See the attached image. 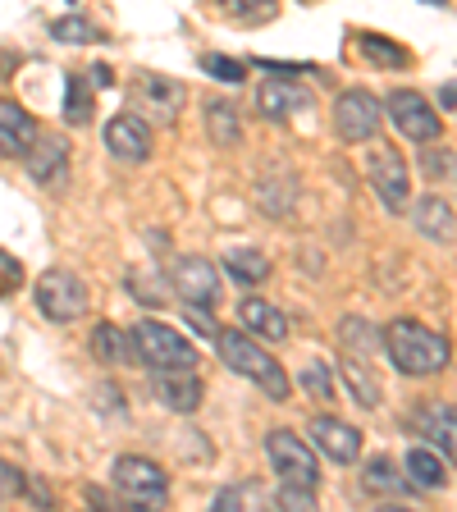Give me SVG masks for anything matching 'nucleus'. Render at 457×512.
Segmentation results:
<instances>
[{
	"mask_svg": "<svg viewBox=\"0 0 457 512\" xmlns=\"http://www.w3.org/2000/svg\"><path fill=\"white\" fill-rule=\"evenodd\" d=\"M416 430L430 448H439L448 462H457V407L448 403H421L416 407Z\"/></svg>",
	"mask_w": 457,
	"mask_h": 512,
	"instance_id": "obj_16",
	"label": "nucleus"
},
{
	"mask_svg": "<svg viewBox=\"0 0 457 512\" xmlns=\"http://www.w3.org/2000/svg\"><path fill=\"white\" fill-rule=\"evenodd\" d=\"M32 298H37V311H42L46 320L69 325V320L87 316L92 293H87V284L74 275V270H46V275L37 279V288H32Z\"/></svg>",
	"mask_w": 457,
	"mask_h": 512,
	"instance_id": "obj_4",
	"label": "nucleus"
},
{
	"mask_svg": "<svg viewBox=\"0 0 457 512\" xmlns=\"http://www.w3.org/2000/svg\"><path fill=\"white\" fill-rule=\"evenodd\" d=\"M384 352H389V362L403 375H439L448 366V357H453L444 334L407 316L384 325Z\"/></svg>",
	"mask_w": 457,
	"mask_h": 512,
	"instance_id": "obj_1",
	"label": "nucleus"
},
{
	"mask_svg": "<svg viewBox=\"0 0 457 512\" xmlns=\"http://www.w3.org/2000/svg\"><path fill=\"white\" fill-rule=\"evenodd\" d=\"M275 503H279V508H293V512L316 508V490H311V485H284V480H279Z\"/></svg>",
	"mask_w": 457,
	"mask_h": 512,
	"instance_id": "obj_36",
	"label": "nucleus"
},
{
	"mask_svg": "<svg viewBox=\"0 0 457 512\" xmlns=\"http://www.w3.org/2000/svg\"><path fill=\"white\" fill-rule=\"evenodd\" d=\"M256 106H261L266 119H288V115H302V110L311 106V92L302 83H288V78L270 74L266 83H261V92H256Z\"/></svg>",
	"mask_w": 457,
	"mask_h": 512,
	"instance_id": "obj_17",
	"label": "nucleus"
},
{
	"mask_svg": "<svg viewBox=\"0 0 457 512\" xmlns=\"http://www.w3.org/2000/svg\"><path fill=\"white\" fill-rule=\"evenodd\" d=\"M151 124L138 115V110H124V115H115L106 124V151L115 160H124V165H142V160L151 156Z\"/></svg>",
	"mask_w": 457,
	"mask_h": 512,
	"instance_id": "obj_11",
	"label": "nucleus"
},
{
	"mask_svg": "<svg viewBox=\"0 0 457 512\" xmlns=\"http://www.w3.org/2000/svg\"><path fill=\"white\" fill-rule=\"evenodd\" d=\"M51 37H55V42H92V37H101V32L92 28V19L69 14V19H55L51 23Z\"/></svg>",
	"mask_w": 457,
	"mask_h": 512,
	"instance_id": "obj_34",
	"label": "nucleus"
},
{
	"mask_svg": "<svg viewBox=\"0 0 457 512\" xmlns=\"http://www.w3.org/2000/svg\"><path fill=\"white\" fill-rule=\"evenodd\" d=\"M124 288L142 302V307H165V293H170V288H165V275H160V270H128Z\"/></svg>",
	"mask_w": 457,
	"mask_h": 512,
	"instance_id": "obj_30",
	"label": "nucleus"
},
{
	"mask_svg": "<svg viewBox=\"0 0 457 512\" xmlns=\"http://www.w3.org/2000/svg\"><path fill=\"white\" fill-rule=\"evenodd\" d=\"M366 174H371V188L384 202V211H403L407 197H412V179H407V165H403V156H398V147L375 151Z\"/></svg>",
	"mask_w": 457,
	"mask_h": 512,
	"instance_id": "obj_10",
	"label": "nucleus"
},
{
	"mask_svg": "<svg viewBox=\"0 0 457 512\" xmlns=\"http://www.w3.org/2000/svg\"><path fill=\"white\" fill-rule=\"evenodd\" d=\"M339 339H343V348H348V357H357V362L384 348V339L375 334L371 320H357V316H348V320L339 325Z\"/></svg>",
	"mask_w": 457,
	"mask_h": 512,
	"instance_id": "obj_26",
	"label": "nucleus"
},
{
	"mask_svg": "<svg viewBox=\"0 0 457 512\" xmlns=\"http://www.w3.org/2000/svg\"><path fill=\"white\" fill-rule=\"evenodd\" d=\"M224 270H229L238 284H266L270 279V256L256 252V247H234V252H224Z\"/></svg>",
	"mask_w": 457,
	"mask_h": 512,
	"instance_id": "obj_25",
	"label": "nucleus"
},
{
	"mask_svg": "<svg viewBox=\"0 0 457 512\" xmlns=\"http://www.w3.org/2000/svg\"><path fill=\"white\" fill-rule=\"evenodd\" d=\"M133 343H138V362H147L151 371H192L197 366V348L165 320H138Z\"/></svg>",
	"mask_w": 457,
	"mask_h": 512,
	"instance_id": "obj_3",
	"label": "nucleus"
},
{
	"mask_svg": "<svg viewBox=\"0 0 457 512\" xmlns=\"http://www.w3.org/2000/svg\"><path fill=\"white\" fill-rule=\"evenodd\" d=\"M311 444L325 458L343 462V467H352V462L362 458V430L339 421V416H311Z\"/></svg>",
	"mask_w": 457,
	"mask_h": 512,
	"instance_id": "obj_13",
	"label": "nucleus"
},
{
	"mask_svg": "<svg viewBox=\"0 0 457 512\" xmlns=\"http://www.w3.org/2000/svg\"><path fill=\"white\" fill-rule=\"evenodd\" d=\"M238 325H243L252 339H270V343L288 339V316L266 298H243V307H238Z\"/></svg>",
	"mask_w": 457,
	"mask_h": 512,
	"instance_id": "obj_19",
	"label": "nucleus"
},
{
	"mask_svg": "<svg viewBox=\"0 0 457 512\" xmlns=\"http://www.w3.org/2000/svg\"><path fill=\"white\" fill-rule=\"evenodd\" d=\"M266 458H270V471H275L284 485H311V490H316L320 467H316V453H311V444L302 435H293V430H270Z\"/></svg>",
	"mask_w": 457,
	"mask_h": 512,
	"instance_id": "obj_6",
	"label": "nucleus"
},
{
	"mask_svg": "<svg viewBox=\"0 0 457 512\" xmlns=\"http://www.w3.org/2000/svg\"><path fill=\"white\" fill-rule=\"evenodd\" d=\"M110 480H115V490L124 494V499L138 503V512H151V508H160V503L170 499V476H165L151 458H133V453H124V458H115Z\"/></svg>",
	"mask_w": 457,
	"mask_h": 512,
	"instance_id": "obj_5",
	"label": "nucleus"
},
{
	"mask_svg": "<svg viewBox=\"0 0 457 512\" xmlns=\"http://www.w3.org/2000/svg\"><path fill=\"white\" fill-rule=\"evenodd\" d=\"M256 69H266V74H275V78H298V74H307V69H316V64H293V60H256Z\"/></svg>",
	"mask_w": 457,
	"mask_h": 512,
	"instance_id": "obj_41",
	"label": "nucleus"
},
{
	"mask_svg": "<svg viewBox=\"0 0 457 512\" xmlns=\"http://www.w3.org/2000/svg\"><path fill=\"white\" fill-rule=\"evenodd\" d=\"M23 485H28V476H23L19 467H10V462H0V503L23 494Z\"/></svg>",
	"mask_w": 457,
	"mask_h": 512,
	"instance_id": "obj_40",
	"label": "nucleus"
},
{
	"mask_svg": "<svg viewBox=\"0 0 457 512\" xmlns=\"http://www.w3.org/2000/svg\"><path fill=\"white\" fill-rule=\"evenodd\" d=\"M407 480L416 490H444L448 485V462L439 448L430 444H412L407 448Z\"/></svg>",
	"mask_w": 457,
	"mask_h": 512,
	"instance_id": "obj_21",
	"label": "nucleus"
},
{
	"mask_svg": "<svg viewBox=\"0 0 457 512\" xmlns=\"http://www.w3.org/2000/svg\"><path fill=\"white\" fill-rule=\"evenodd\" d=\"M128 96H133V106H138L142 119H156V124H174V119H179L183 87L174 83V78L142 69V74H133V83H128Z\"/></svg>",
	"mask_w": 457,
	"mask_h": 512,
	"instance_id": "obj_7",
	"label": "nucleus"
},
{
	"mask_svg": "<svg viewBox=\"0 0 457 512\" xmlns=\"http://www.w3.org/2000/svg\"><path fill=\"white\" fill-rule=\"evenodd\" d=\"M206 133H211L215 147H238V142H243L238 106H229V101H206Z\"/></svg>",
	"mask_w": 457,
	"mask_h": 512,
	"instance_id": "obj_23",
	"label": "nucleus"
},
{
	"mask_svg": "<svg viewBox=\"0 0 457 512\" xmlns=\"http://www.w3.org/2000/svg\"><path fill=\"white\" fill-rule=\"evenodd\" d=\"M412 220H416V229L426 238H435V243H453L457 238V211L444 202V197H421Z\"/></svg>",
	"mask_w": 457,
	"mask_h": 512,
	"instance_id": "obj_22",
	"label": "nucleus"
},
{
	"mask_svg": "<svg viewBox=\"0 0 457 512\" xmlns=\"http://www.w3.org/2000/svg\"><path fill=\"white\" fill-rule=\"evenodd\" d=\"M19 284H23V266H19V256H10L5 247H0V298H5V293H14Z\"/></svg>",
	"mask_w": 457,
	"mask_h": 512,
	"instance_id": "obj_38",
	"label": "nucleus"
},
{
	"mask_svg": "<svg viewBox=\"0 0 457 512\" xmlns=\"http://www.w3.org/2000/svg\"><path fill=\"white\" fill-rule=\"evenodd\" d=\"M229 508H270V490L261 480H243V485H229V490L215 494V512Z\"/></svg>",
	"mask_w": 457,
	"mask_h": 512,
	"instance_id": "obj_28",
	"label": "nucleus"
},
{
	"mask_svg": "<svg viewBox=\"0 0 457 512\" xmlns=\"http://www.w3.org/2000/svg\"><path fill=\"white\" fill-rule=\"evenodd\" d=\"M343 380H348L352 398H357V407H380V384L366 375V366L357 362V357H348L343 362Z\"/></svg>",
	"mask_w": 457,
	"mask_h": 512,
	"instance_id": "obj_31",
	"label": "nucleus"
},
{
	"mask_svg": "<svg viewBox=\"0 0 457 512\" xmlns=\"http://www.w3.org/2000/svg\"><path fill=\"white\" fill-rule=\"evenodd\" d=\"M384 119V101L366 87H348L339 96V106H334V128H339L343 142H371L375 128Z\"/></svg>",
	"mask_w": 457,
	"mask_h": 512,
	"instance_id": "obj_8",
	"label": "nucleus"
},
{
	"mask_svg": "<svg viewBox=\"0 0 457 512\" xmlns=\"http://www.w3.org/2000/svg\"><path fill=\"white\" fill-rule=\"evenodd\" d=\"M298 384H302V389H307L311 398H320V403H330V398H334V380H330V366L320 362V357H311V362L302 366Z\"/></svg>",
	"mask_w": 457,
	"mask_h": 512,
	"instance_id": "obj_32",
	"label": "nucleus"
},
{
	"mask_svg": "<svg viewBox=\"0 0 457 512\" xmlns=\"http://www.w3.org/2000/svg\"><path fill=\"white\" fill-rule=\"evenodd\" d=\"M183 320L192 325V334H202V339H215L220 334V325L211 320V307H197V302H188V311H183Z\"/></svg>",
	"mask_w": 457,
	"mask_h": 512,
	"instance_id": "obj_37",
	"label": "nucleus"
},
{
	"mask_svg": "<svg viewBox=\"0 0 457 512\" xmlns=\"http://www.w3.org/2000/svg\"><path fill=\"white\" fill-rule=\"evenodd\" d=\"M151 394H156V403L165 407V412H197L202 407V380L192 371H156L151 375Z\"/></svg>",
	"mask_w": 457,
	"mask_h": 512,
	"instance_id": "obj_15",
	"label": "nucleus"
},
{
	"mask_svg": "<svg viewBox=\"0 0 457 512\" xmlns=\"http://www.w3.org/2000/svg\"><path fill=\"white\" fill-rule=\"evenodd\" d=\"M384 110H389V119L403 128V138H412V142H439V133H444L435 106H430L421 92H412V87H398V92H389Z\"/></svg>",
	"mask_w": 457,
	"mask_h": 512,
	"instance_id": "obj_9",
	"label": "nucleus"
},
{
	"mask_svg": "<svg viewBox=\"0 0 457 512\" xmlns=\"http://www.w3.org/2000/svg\"><path fill=\"white\" fill-rule=\"evenodd\" d=\"M215 348H220V362L229 366V371H238V375H247L252 384H261L275 403H284L288 398V389H293V380H288V371L270 357L261 343L252 339V334L243 330V325H234V330H220L215 334Z\"/></svg>",
	"mask_w": 457,
	"mask_h": 512,
	"instance_id": "obj_2",
	"label": "nucleus"
},
{
	"mask_svg": "<svg viewBox=\"0 0 457 512\" xmlns=\"http://www.w3.org/2000/svg\"><path fill=\"white\" fill-rule=\"evenodd\" d=\"M362 485H366L371 494H394V499H403V494H412V490H416V485H412L407 476H398V467H394L389 458H384V453H380V458L366 462Z\"/></svg>",
	"mask_w": 457,
	"mask_h": 512,
	"instance_id": "obj_24",
	"label": "nucleus"
},
{
	"mask_svg": "<svg viewBox=\"0 0 457 512\" xmlns=\"http://www.w3.org/2000/svg\"><path fill=\"white\" fill-rule=\"evenodd\" d=\"M202 69L211 78H220V83H243L247 78V64L234 60V55H202Z\"/></svg>",
	"mask_w": 457,
	"mask_h": 512,
	"instance_id": "obj_35",
	"label": "nucleus"
},
{
	"mask_svg": "<svg viewBox=\"0 0 457 512\" xmlns=\"http://www.w3.org/2000/svg\"><path fill=\"white\" fill-rule=\"evenodd\" d=\"M96 407H101L106 416H124V403H119L115 384H96Z\"/></svg>",
	"mask_w": 457,
	"mask_h": 512,
	"instance_id": "obj_42",
	"label": "nucleus"
},
{
	"mask_svg": "<svg viewBox=\"0 0 457 512\" xmlns=\"http://www.w3.org/2000/svg\"><path fill=\"white\" fill-rule=\"evenodd\" d=\"M170 288L183 302H197V307H211L220 298V270L206 261V256H179L170 270Z\"/></svg>",
	"mask_w": 457,
	"mask_h": 512,
	"instance_id": "obj_12",
	"label": "nucleus"
},
{
	"mask_svg": "<svg viewBox=\"0 0 457 512\" xmlns=\"http://www.w3.org/2000/svg\"><path fill=\"white\" fill-rule=\"evenodd\" d=\"M357 46H362V55H366V60L384 64V69H407V64H412V55H407V46L389 42V37H375V32H362V37H357Z\"/></svg>",
	"mask_w": 457,
	"mask_h": 512,
	"instance_id": "obj_29",
	"label": "nucleus"
},
{
	"mask_svg": "<svg viewBox=\"0 0 457 512\" xmlns=\"http://www.w3.org/2000/svg\"><path fill=\"white\" fill-rule=\"evenodd\" d=\"M92 119V83L83 74L64 78V124H87Z\"/></svg>",
	"mask_w": 457,
	"mask_h": 512,
	"instance_id": "obj_27",
	"label": "nucleus"
},
{
	"mask_svg": "<svg viewBox=\"0 0 457 512\" xmlns=\"http://www.w3.org/2000/svg\"><path fill=\"white\" fill-rule=\"evenodd\" d=\"M92 357L96 362H106V366H133L138 362V343H133L128 330L101 320V325H92Z\"/></svg>",
	"mask_w": 457,
	"mask_h": 512,
	"instance_id": "obj_20",
	"label": "nucleus"
},
{
	"mask_svg": "<svg viewBox=\"0 0 457 512\" xmlns=\"http://www.w3.org/2000/svg\"><path fill=\"white\" fill-rule=\"evenodd\" d=\"M421 165H426L430 179H457V156L453 151H430Z\"/></svg>",
	"mask_w": 457,
	"mask_h": 512,
	"instance_id": "obj_39",
	"label": "nucleus"
},
{
	"mask_svg": "<svg viewBox=\"0 0 457 512\" xmlns=\"http://www.w3.org/2000/svg\"><path fill=\"white\" fill-rule=\"evenodd\" d=\"M426 5H448V0H426Z\"/></svg>",
	"mask_w": 457,
	"mask_h": 512,
	"instance_id": "obj_43",
	"label": "nucleus"
},
{
	"mask_svg": "<svg viewBox=\"0 0 457 512\" xmlns=\"http://www.w3.org/2000/svg\"><path fill=\"white\" fill-rule=\"evenodd\" d=\"M32 138H37V119H32L19 101H0V156L23 160Z\"/></svg>",
	"mask_w": 457,
	"mask_h": 512,
	"instance_id": "obj_18",
	"label": "nucleus"
},
{
	"mask_svg": "<svg viewBox=\"0 0 457 512\" xmlns=\"http://www.w3.org/2000/svg\"><path fill=\"white\" fill-rule=\"evenodd\" d=\"M224 14H234L238 23H261L275 14V0H215Z\"/></svg>",
	"mask_w": 457,
	"mask_h": 512,
	"instance_id": "obj_33",
	"label": "nucleus"
},
{
	"mask_svg": "<svg viewBox=\"0 0 457 512\" xmlns=\"http://www.w3.org/2000/svg\"><path fill=\"white\" fill-rule=\"evenodd\" d=\"M23 170L32 183H60L69 174V142L51 138V133H37L32 147L23 151Z\"/></svg>",
	"mask_w": 457,
	"mask_h": 512,
	"instance_id": "obj_14",
	"label": "nucleus"
}]
</instances>
